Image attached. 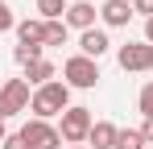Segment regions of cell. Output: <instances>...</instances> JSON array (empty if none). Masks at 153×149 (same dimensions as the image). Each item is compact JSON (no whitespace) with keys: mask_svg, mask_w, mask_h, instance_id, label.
<instances>
[{"mask_svg":"<svg viewBox=\"0 0 153 149\" xmlns=\"http://www.w3.org/2000/svg\"><path fill=\"white\" fill-rule=\"evenodd\" d=\"M66 108H71V87H66L62 79H54V83H46V87H37V91H33V99H29V112H33L37 120L62 116Z\"/></svg>","mask_w":153,"mask_h":149,"instance_id":"obj_1","label":"cell"},{"mask_svg":"<svg viewBox=\"0 0 153 149\" xmlns=\"http://www.w3.org/2000/svg\"><path fill=\"white\" fill-rule=\"evenodd\" d=\"M62 83H66V87H79V91H91V87L100 83V62H95V58H83V54L66 58V62H62Z\"/></svg>","mask_w":153,"mask_h":149,"instance_id":"obj_2","label":"cell"},{"mask_svg":"<svg viewBox=\"0 0 153 149\" xmlns=\"http://www.w3.org/2000/svg\"><path fill=\"white\" fill-rule=\"evenodd\" d=\"M91 124H95L91 108H66V112L58 116V133H62L66 145H83V141L91 137Z\"/></svg>","mask_w":153,"mask_h":149,"instance_id":"obj_3","label":"cell"},{"mask_svg":"<svg viewBox=\"0 0 153 149\" xmlns=\"http://www.w3.org/2000/svg\"><path fill=\"white\" fill-rule=\"evenodd\" d=\"M29 99H33V91H29L25 79H4V87H0V116L8 120L17 112H29Z\"/></svg>","mask_w":153,"mask_h":149,"instance_id":"obj_4","label":"cell"},{"mask_svg":"<svg viewBox=\"0 0 153 149\" xmlns=\"http://www.w3.org/2000/svg\"><path fill=\"white\" fill-rule=\"evenodd\" d=\"M116 62L120 71H153V46L141 37V42H124L116 50Z\"/></svg>","mask_w":153,"mask_h":149,"instance_id":"obj_5","label":"cell"},{"mask_svg":"<svg viewBox=\"0 0 153 149\" xmlns=\"http://www.w3.org/2000/svg\"><path fill=\"white\" fill-rule=\"evenodd\" d=\"M21 137L29 141V149H58V145H62V133H58L50 120H37V116L21 128Z\"/></svg>","mask_w":153,"mask_h":149,"instance_id":"obj_6","label":"cell"},{"mask_svg":"<svg viewBox=\"0 0 153 149\" xmlns=\"http://www.w3.org/2000/svg\"><path fill=\"white\" fill-rule=\"evenodd\" d=\"M95 17H100V8L91 0H71V8H66L62 21H66V29H83L87 33V29H95Z\"/></svg>","mask_w":153,"mask_h":149,"instance_id":"obj_7","label":"cell"},{"mask_svg":"<svg viewBox=\"0 0 153 149\" xmlns=\"http://www.w3.org/2000/svg\"><path fill=\"white\" fill-rule=\"evenodd\" d=\"M100 17H103L108 29H124L137 13H132V0H103V4H100Z\"/></svg>","mask_w":153,"mask_h":149,"instance_id":"obj_8","label":"cell"},{"mask_svg":"<svg viewBox=\"0 0 153 149\" xmlns=\"http://www.w3.org/2000/svg\"><path fill=\"white\" fill-rule=\"evenodd\" d=\"M108 50H112V42H108V29H87V33L79 37V54H83V58H95V62H100Z\"/></svg>","mask_w":153,"mask_h":149,"instance_id":"obj_9","label":"cell"},{"mask_svg":"<svg viewBox=\"0 0 153 149\" xmlns=\"http://www.w3.org/2000/svg\"><path fill=\"white\" fill-rule=\"evenodd\" d=\"M17 42H21V46H46V21H42V17L17 21Z\"/></svg>","mask_w":153,"mask_h":149,"instance_id":"obj_10","label":"cell"},{"mask_svg":"<svg viewBox=\"0 0 153 149\" xmlns=\"http://www.w3.org/2000/svg\"><path fill=\"white\" fill-rule=\"evenodd\" d=\"M116 137H120V128H116L112 120H95L87 145H91V149H116Z\"/></svg>","mask_w":153,"mask_h":149,"instance_id":"obj_11","label":"cell"},{"mask_svg":"<svg viewBox=\"0 0 153 149\" xmlns=\"http://www.w3.org/2000/svg\"><path fill=\"white\" fill-rule=\"evenodd\" d=\"M54 62L50 58H37V62H33V66H25V83L29 87H33V91H37V87H46V83H54Z\"/></svg>","mask_w":153,"mask_h":149,"instance_id":"obj_12","label":"cell"},{"mask_svg":"<svg viewBox=\"0 0 153 149\" xmlns=\"http://www.w3.org/2000/svg\"><path fill=\"white\" fill-rule=\"evenodd\" d=\"M66 0H37V13H42V21H62L66 17Z\"/></svg>","mask_w":153,"mask_h":149,"instance_id":"obj_13","label":"cell"},{"mask_svg":"<svg viewBox=\"0 0 153 149\" xmlns=\"http://www.w3.org/2000/svg\"><path fill=\"white\" fill-rule=\"evenodd\" d=\"M66 21H46V46H66Z\"/></svg>","mask_w":153,"mask_h":149,"instance_id":"obj_14","label":"cell"},{"mask_svg":"<svg viewBox=\"0 0 153 149\" xmlns=\"http://www.w3.org/2000/svg\"><path fill=\"white\" fill-rule=\"evenodd\" d=\"M116 149H145V137H141V128H120V137H116Z\"/></svg>","mask_w":153,"mask_h":149,"instance_id":"obj_15","label":"cell"},{"mask_svg":"<svg viewBox=\"0 0 153 149\" xmlns=\"http://www.w3.org/2000/svg\"><path fill=\"white\" fill-rule=\"evenodd\" d=\"M42 50H46V46H21V42H17V50H13V58H17L21 66H33V62L42 58Z\"/></svg>","mask_w":153,"mask_h":149,"instance_id":"obj_16","label":"cell"},{"mask_svg":"<svg viewBox=\"0 0 153 149\" xmlns=\"http://www.w3.org/2000/svg\"><path fill=\"white\" fill-rule=\"evenodd\" d=\"M137 108H141V116H153V83L141 87V95H137Z\"/></svg>","mask_w":153,"mask_h":149,"instance_id":"obj_17","label":"cell"},{"mask_svg":"<svg viewBox=\"0 0 153 149\" xmlns=\"http://www.w3.org/2000/svg\"><path fill=\"white\" fill-rule=\"evenodd\" d=\"M8 29H17V17H13V4L0 0V33H8Z\"/></svg>","mask_w":153,"mask_h":149,"instance_id":"obj_18","label":"cell"},{"mask_svg":"<svg viewBox=\"0 0 153 149\" xmlns=\"http://www.w3.org/2000/svg\"><path fill=\"white\" fill-rule=\"evenodd\" d=\"M4 149H29V141L21 133H8V137H4Z\"/></svg>","mask_w":153,"mask_h":149,"instance_id":"obj_19","label":"cell"},{"mask_svg":"<svg viewBox=\"0 0 153 149\" xmlns=\"http://www.w3.org/2000/svg\"><path fill=\"white\" fill-rule=\"evenodd\" d=\"M132 13H141V17L149 21L153 17V0H132Z\"/></svg>","mask_w":153,"mask_h":149,"instance_id":"obj_20","label":"cell"},{"mask_svg":"<svg viewBox=\"0 0 153 149\" xmlns=\"http://www.w3.org/2000/svg\"><path fill=\"white\" fill-rule=\"evenodd\" d=\"M141 137H145V145H153V116H145V124H141Z\"/></svg>","mask_w":153,"mask_h":149,"instance_id":"obj_21","label":"cell"},{"mask_svg":"<svg viewBox=\"0 0 153 149\" xmlns=\"http://www.w3.org/2000/svg\"><path fill=\"white\" fill-rule=\"evenodd\" d=\"M145 42H149V46H153V17H149V21H145Z\"/></svg>","mask_w":153,"mask_h":149,"instance_id":"obj_22","label":"cell"},{"mask_svg":"<svg viewBox=\"0 0 153 149\" xmlns=\"http://www.w3.org/2000/svg\"><path fill=\"white\" fill-rule=\"evenodd\" d=\"M4 137H8V128H4V116H0V145H4Z\"/></svg>","mask_w":153,"mask_h":149,"instance_id":"obj_23","label":"cell"},{"mask_svg":"<svg viewBox=\"0 0 153 149\" xmlns=\"http://www.w3.org/2000/svg\"><path fill=\"white\" fill-rule=\"evenodd\" d=\"M71 149H87V145H71Z\"/></svg>","mask_w":153,"mask_h":149,"instance_id":"obj_24","label":"cell"}]
</instances>
